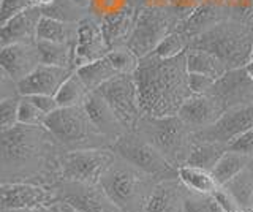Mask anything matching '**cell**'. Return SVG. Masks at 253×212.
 Instances as JSON below:
<instances>
[{
  "mask_svg": "<svg viewBox=\"0 0 253 212\" xmlns=\"http://www.w3.org/2000/svg\"><path fill=\"white\" fill-rule=\"evenodd\" d=\"M63 152L44 125L18 124L0 131V184L30 182L52 188L62 179Z\"/></svg>",
  "mask_w": 253,
  "mask_h": 212,
  "instance_id": "6da1fadb",
  "label": "cell"
},
{
  "mask_svg": "<svg viewBox=\"0 0 253 212\" xmlns=\"http://www.w3.org/2000/svg\"><path fill=\"white\" fill-rule=\"evenodd\" d=\"M188 75L185 54L174 59H158L150 54L141 59L134 80L139 89L142 114L177 116L184 101L192 95Z\"/></svg>",
  "mask_w": 253,
  "mask_h": 212,
  "instance_id": "7a4b0ae2",
  "label": "cell"
},
{
  "mask_svg": "<svg viewBox=\"0 0 253 212\" xmlns=\"http://www.w3.org/2000/svg\"><path fill=\"white\" fill-rule=\"evenodd\" d=\"M160 182L121 155H116L100 179L101 187L122 212H144Z\"/></svg>",
  "mask_w": 253,
  "mask_h": 212,
  "instance_id": "3957f363",
  "label": "cell"
},
{
  "mask_svg": "<svg viewBox=\"0 0 253 212\" xmlns=\"http://www.w3.org/2000/svg\"><path fill=\"white\" fill-rule=\"evenodd\" d=\"M190 48L215 54L228 70L244 68L253 56V32L247 24L226 19L192 38Z\"/></svg>",
  "mask_w": 253,
  "mask_h": 212,
  "instance_id": "277c9868",
  "label": "cell"
},
{
  "mask_svg": "<svg viewBox=\"0 0 253 212\" xmlns=\"http://www.w3.org/2000/svg\"><path fill=\"white\" fill-rule=\"evenodd\" d=\"M134 130L152 143L177 170L182 165H187L196 143V131L179 116H142Z\"/></svg>",
  "mask_w": 253,
  "mask_h": 212,
  "instance_id": "5b68a950",
  "label": "cell"
},
{
  "mask_svg": "<svg viewBox=\"0 0 253 212\" xmlns=\"http://www.w3.org/2000/svg\"><path fill=\"white\" fill-rule=\"evenodd\" d=\"M44 127L52 133L63 151L113 147V141L98 130L84 106L59 108L46 117Z\"/></svg>",
  "mask_w": 253,
  "mask_h": 212,
  "instance_id": "8992f818",
  "label": "cell"
},
{
  "mask_svg": "<svg viewBox=\"0 0 253 212\" xmlns=\"http://www.w3.org/2000/svg\"><path fill=\"white\" fill-rule=\"evenodd\" d=\"M179 18L168 6L163 8H138L136 24L128 40V48L139 59L150 56L163 38L177 30Z\"/></svg>",
  "mask_w": 253,
  "mask_h": 212,
  "instance_id": "52a82bcc",
  "label": "cell"
},
{
  "mask_svg": "<svg viewBox=\"0 0 253 212\" xmlns=\"http://www.w3.org/2000/svg\"><path fill=\"white\" fill-rule=\"evenodd\" d=\"M113 149L122 159L152 174L158 180L179 177L177 168L172 167L168 159L136 130H130L122 135L114 143Z\"/></svg>",
  "mask_w": 253,
  "mask_h": 212,
  "instance_id": "ba28073f",
  "label": "cell"
},
{
  "mask_svg": "<svg viewBox=\"0 0 253 212\" xmlns=\"http://www.w3.org/2000/svg\"><path fill=\"white\" fill-rule=\"evenodd\" d=\"M113 111L124 124L126 130L138 127L141 117L144 116L141 109L139 89L134 75H117L98 89Z\"/></svg>",
  "mask_w": 253,
  "mask_h": 212,
  "instance_id": "9c48e42d",
  "label": "cell"
},
{
  "mask_svg": "<svg viewBox=\"0 0 253 212\" xmlns=\"http://www.w3.org/2000/svg\"><path fill=\"white\" fill-rule=\"evenodd\" d=\"M113 147L81 149V151H65L60 160L62 179L79 180V182H100L103 172L116 159Z\"/></svg>",
  "mask_w": 253,
  "mask_h": 212,
  "instance_id": "30bf717a",
  "label": "cell"
},
{
  "mask_svg": "<svg viewBox=\"0 0 253 212\" xmlns=\"http://www.w3.org/2000/svg\"><path fill=\"white\" fill-rule=\"evenodd\" d=\"M51 190L55 195V200L70 204L79 212H122L100 182L60 180Z\"/></svg>",
  "mask_w": 253,
  "mask_h": 212,
  "instance_id": "8fae6325",
  "label": "cell"
},
{
  "mask_svg": "<svg viewBox=\"0 0 253 212\" xmlns=\"http://www.w3.org/2000/svg\"><path fill=\"white\" fill-rule=\"evenodd\" d=\"M250 128H253V103L226 109L225 114L213 125L196 131V136L200 139L217 141L229 147L233 141Z\"/></svg>",
  "mask_w": 253,
  "mask_h": 212,
  "instance_id": "7c38bea8",
  "label": "cell"
},
{
  "mask_svg": "<svg viewBox=\"0 0 253 212\" xmlns=\"http://www.w3.org/2000/svg\"><path fill=\"white\" fill-rule=\"evenodd\" d=\"M109 46L103 35L100 19L87 14L78 22V35L75 42V70L106 57Z\"/></svg>",
  "mask_w": 253,
  "mask_h": 212,
  "instance_id": "4fadbf2b",
  "label": "cell"
},
{
  "mask_svg": "<svg viewBox=\"0 0 253 212\" xmlns=\"http://www.w3.org/2000/svg\"><path fill=\"white\" fill-rule=\"evenodd\" d=\"M211 93L225 106V109L252 105L253 80L245 67L228 70L223 76L215 81Z\"/></svg>",
  "mask_w": 253,
  "mask_h": 212,
  "instance_id": "5bb4252c",
  "label": "cell"
},
{
  "mask_svg": "<svg viewBox=\"0 0 253 212\" xmlns=\"http://www.w3.org/2000/svg\"><path fill=\"white\" fill-rule=\"evenodd\" d=\"M225 111V106L212 93H192L180 106L177 116L193 131H201L215 124Z\"/></svg>",
  "mask_w": 253,
  "mask_h": 212,
  "instance_id": "9a60e30c",
  "label": "cell"
},
{
  "mask_svg": "<svg viewBox=\"0 0 253 212\" xmlns=\"http://www.w3.org/2000/svg\"><path fill=\"white\" fill-rule=\"evenodd\" d=\"M42 65L37 42L13 43L0 48V70L10 75L16 83L27 78Z\"/></svg>",
  "mask_w": 253,
  "mask_h": 212,
  "instance_id": "2e32d148",
  "label": "cell"
},
{
  "mask_svg": "<svg viewBox=\"0 0 253 212\" xmlns=\"http://www.w3.org/2000/svg\"><path fill=\"white\" fill-rule=\"evenodd\" d=\"M2 208H29L35 209L42 204H52L55 195L51 188L30 182L0 184Z\"/></svg>",
  "mask_w": 253,
  "mask_h": 212,
  "instance_id": "e0dca14e",
  "label": "cell"
},
{
  "mask_svg": "<svg viewBox=\"0 0 253 212\" xmlns=\"http://www.w3.org/2000/svg\"><path fill=\"white\" fill-rule=\"evenodd\" d=\"M75 70L42 64L27 78L18 83L21 95H55L60 85Z\"/></svg>",
  "mask_w": 253,
  "mask_h": 212,
  "instance_id": "ac0fdd59",
  "label": "cell"
},
{
  "mask_svg": "<svg viewBox=\"0 0 253 212\" xmlns=\"http://www.w3.org/2000/svg\"><path fill=\"white\" fill-rule=\"evenodd\" d=\"M226 19H229V11L225 2H221V0H203V3L179 26V30H182L192 42V38L204 34L206 30L212 29L213 26Z\"/></svg>",
  "mask_w": 253,
  "mask_h": 212,
  "instance_id": "d6986e66",
  "label": "cell"
},
{
  "mask_svg": "<svg viewBox=\"0 0 253 212\" xmlns=\"http://www.w3.org/2000/svg\"><path fill=\"white\" fill-rule=\"evenodd\" d=\"M42 16V10L37 6H30V8L13 16L10 21H6L0 29V48L13 43L37 42L38 22Z\"/></svg>",
  "mask_w": 253,
  "mask_h": 212,
  "instance_id": "ffe728a7",
  "label": "cell"
},
{
  "mask_svg": "<svg viewBox=\"0 0 253 212\" xmlns=\"http://www.w3.org/2000/svg\"><path fill=\"white\" fill-rule=\"evenodd\" d=\"M84 108L89 113L93 124L98 127V130L108 139L113 141V146L119 138L128 131L124 127V124L119 121V117L113 111V108L109 106V103L103 98V95L98 90L89 93V97H87L84 103Z\"/></svg>",
  "mask_w": 253,
  "mask_h": 212,
  "instance_id": "44dd1931",
  "label": "cell"
},
{
  "mask_svg": "<svg viewBox=\"0 0 253 212\" xmlns=\"http://www.w3.org/2000/svg\"><path fill=\"white\" fill-rule=\"evenodd\" d=\"M136 16H138V8L131 5L117 13L106 14V16H103L100 19L101 30L109 46V51L128 44L134 24H136Z\"/></svg>",
  "mask_w": 253,
  "mask_h": 212,
  "instance_id": "7402d4cb",
  "label": "cell"
},
{
  "mask_svg": "<svg viewBox=\"0 0 253 212\" xmlns=\"http://www.w3.org/2000/svg\"><path fill=\"white\" fill-rule=\"evenodd\" d=\"M187 195L188 188L179 177L165 179L157 185L144 212H187Z\"/></svg>",
  "mask_w": 253,
  "mask_h": 212,
  "instance_id": "603a6c76",
  "label": "cell"
},
{
  "mask_svg": "<svg viewBox=\"0 0 253 212\" xmlns=\"http://www.w3.org/2000/svg\"><path fill=\"white\" fill-rule=\"evenodd\" d=\"M185 59H187L188 73L206 75L212 78V80H218V78H221L228 72V68L223 62H221L215 54H212L209 51L190 48L185 52Z\"/></svg>",
  "mask_w": 253,
  "mask_h": 212,
  "instance_id": "cb8c5ba5",
  "label": "cell"
},
{
  "mask_svg": "<svg viewBox=\"0 0 253 212\" xmlns=\"http://www.w3.org/2000/svg\"><path fill=\"white\" fill-rule=\"evenodd\" d=\"M177 174H179L180 182L184 184L190 192L212 195L220 188L213 172L204 168H200V167L182 165L177 170Z\"/></svg>",
  "mask_w": 253,
  "mask_h": 212,
  "instance_id": "d4e9b609",
  "label": "cell"
},
{
  "mask_svg": "<svg viewBox=\"0 0 253 212\" xmlns=\"http://www.w3.org/2000/svg\"><path fill=\"white\" fill-rule=\"evenodd\" d=\"M78 35V22H63L49 16H42L38 22L37 40L55 43H75Z\"/></svg>",
  "mask_w": 253,
  "mask_h": 212,
  "instance_id": "484cf974",
  "label": "cell"
},
{
  "mask_svg": "<svg viewBox=\"0 0 253 212\" xmlns=\"http://www.w3.org/2000/svg\"><path fill=\"white\" fill-rule=\"evenodd\" d=\"M42 64L75 70V43H55L37 40Z\"/></svg>",
  "mask_w": 253,
  "mask_h": 212,
  "instance_id": "4316f807",
  "label": "cell"
},
{
  "mask_svg": "<svg viewBox=\"0 0 253 212\" xmlns=\"http://www.w3.org/2000/svg\"><path fill=\"white\" fill-rule=\"evenodd\" d=\"M250 160H252V157L233 151V149H228V151L220 157L215 168L212 170L218 185L223 187L229 180H233L237 174H241L245 168L250 167Z\"/></svg>",
  "mask_w": 253,
  "mask_h": 212,
  "instance_id": "83f0119b",
  "label": "cell"
},
{
  "mask_svg": "<svg viewBox=\"0 0 253 212\" xmlns=\"http://www.w3.org/2000/svg\"><path fill=\"white\" fill-rule=\"evenodd\" d=\"M228 151V146L217 143V141L209 139H200L196 136V143L193 146V151L190 154V159L187 165H193V167H200L208 171H212L215 168L220 157Z\"/></svg>",
  "mask_w": 253,
  "mask_h": 212,
  "instance_id": "f1b7e54d",
  "label": "cell"
},
{
  "mask_svg": "<svg viewBox=\"0 0 253 212\" xmlns=\"http://www.w3.org/2000/svg\"><path fill=\"white\" fill-rule=\"evenodd\" d=\"M75 72L81 76V80L84 81V84L87 85V89L90 92L98 90L103 84L119 75L117 70L111 64L108 57H103L100 60L92 62V64L79 67Z\"/></svg>",
  "mask_w": 253,
  "mask_h": 212,
  "instance_id": "f546056e",
  "label": "cell"
},
{
  "mask_svg": "<svg viewBox=\"0 0 253 212\" xmlns=\"http://www.w3.org/2000/svg\"><path fill=\"white\" fill-rule=\"evenodd\" d=\"M90 90L81 80L76 72L71 73L65 83L60 85V89L55 93V100L60 108H70V106H84Z\"/></svg>",
  "mask_w": 253,
  "mask_h": 212,
  "instance_id": "4dcf8cb0",
  "label": "cell"
},
{
  "mask_svg": "<svg viewBox=\"0 0 253 212\" xmlns=\"http://www.w3.org/2000/svg\"><path fill=\"white\" fill-rule=\"evenodd\" d=\"M223 187L236 196L244 211H253V167H247Z\"/></svg>",
  "mask_w": 253,
  "mask_h": 212,
  "instance_id": "1f68e13d",
  "label": "cell"
},
{
  "mask_svg": "<svg viewBox=\"0 0 253 212\" xmlns=\"http://www.w3.org/2000/svg\"><path fill=\"white\" fill-rule=\"evenodd\" d=\"M188 48H190V38L182 30L177 29L171 32L166 38H163L162 43L152 52V56L158 59H174L185 54Z\"/></svg>",
  "mask_w": 253,
  "mask_h": 212,
  "instance_id": "d6a6232c",
  "label": "cell"
},
{
  "mask_svg": "<svg viewBox=\"0 0 253 212\" xmlns=\"http://www.w3.org/2000/svg\"><path fill=\"white\" fill-rule=\"evenodd\" d=\"M42 13L43 16H49L63 22H79L87 14H90L87 10L78 6L73 0H55L54 5L46 10H42Z\"/></svg>",
  "mask_w": 253,
  "mask_h": 212,
  "instance_id": "836d02e7",
  "label": "cell"
},
{
  "mask_svg": "<svg viewBox=\"0 0 253 212\" xmlns=\"http://www.w3.org/2000/svg\"><path fill=\"white\" fill-rule=\"evenodd\" d=\"M111 64L114 65L119 75H134L138 72L141 59L134 54L128 46H121V48L111 49L108 56Z\"/></svg>",
  "mask_w": 253,
  "mask_h": 212,
  "instance_id": "e575fe53",
  "label": "cell"
},
{
  "mask_svg": "<svg viewBox=\"0 0 253 212\" xmlns=\"http://www.w3.org/2000/svg\"><path fill=\"white\" fill-rule=\"evenodd\" d=\"M185 211L187 212H226L220 206L217 198L208 193H196L190 192L187 195V203H185Z\"/></svg>",
  "mask_w": 253,
  "mask_h": 212,
  "instance_id": "d590c367",
  "label": "cell"
},
{
  "mask_svg": "<svg viewBox=\"0 0 253 212\" xmlns=\"http://www.w3.org/2000/svg\"><path fill=\"white\" fill-rule=\"evenodd\" d=\"M19 101L21 97L0 100V131L10 130L19 124Z\"/></svg>",
  "mask_w": 253,
  "mask_h": 212,
  "instance_id": "8d00e7d4",
  "label": "cell"
},
{
  "mask_svg": "<svg viewBox=\"0 0 253 212\" xmlns=\"http://www.w3.org/2000/svg\"><path fill=\"white\" fill-rule=\"evenodd\" d=\"M46 114L40 109L30 97L21 95L19 101V124L24 125H44Z\"/></svg>",
  "mask_w": 253,
  "mask_h": 212,
  "instance_id": "74e56055",
  "label": "cell"
},
{
  "mask_svg": "<svg viewBox=\"0 0 253 212\" xmlns=\"http://www.w3.org/2000/svg\"><path fill=\"white\" fill-rule=\"evenodd\" d=\"M225 5L229 11V19L253 26V0H225Z\"/></svg>",
  "mask_w": 253,
  "mask_h": 212,
  "instance_id": "f35d334b",
  "label": "cell"
},
{
  "mask_svg": "<svg viewBox=\"0 0 253 212\" xmlns=\"http://www.w3.org/2000/svg\"><path fill=\"white\" fill-rule=\"evenodd\" d=\"M131 5H134L133 0H92L89 13L97 19H101L106 14L117 13Z\"/></svg>",
  "mask_w": 253,
  "mask_h": 212,
  "instance_id": "ab89813d",
  "label": "cell"
},
{
  "mask_svg": "<svg viewBox=\"0 0 253 212\" xmlns=\"http://www.w3.org/2000/svg\"><path fill=\"white\" fill-rule=\"evenodd\" d=\"M30 6H34V0H2L0 2V26Z\"/></svg>",
  "mask_w": 253,
  "mask_h": 212,
  "instance_id": "60d3db41",
  "label": "cell"
},
{
  "mask_svg": "<svg viewBox=\"0 0 253 212\" xmlns=\"http://www.w3.org/2000/svg\"><path fill=\"white\" fill-rule=\"evenodd\" d=\"M201 3L203 0H171L168 8L176 14L182 24Z\"/></svg>",
  "mask_w": 253,
  "mask_h": 212,
  "instance_id": "b9f144b4",
  "label": "cell"
},
{
  "mask_svg": "<svg viewBox=\"0 0 253 212\" xmlns=\"http://www.w3.org/2000/svg\"><path fill=\"white\" fill-rule=\"evenodd\" d=\"M215 81L217 80H212V78L206 76V75H198V73L188 75L190 90H192V93H196V95H201V93H211Z\"/></svg>",
  "mask_w": 253,
  "mask_h": 212,
  "instance_id": "7bdbcfd3",
  "label": "cell"
},
{
  "mask_svg": "<svg viewBox=\"0 0 253 212\" xmlns=\"http://www.w3.org/2000/svg\"><path fill=\"white\" fill-rule=\"evenodd\" d=\"M213 196H215L217 201L220 203V206L223 208L226 212H241V211H244L241 208L239 201L236 200V196L229 192L226 187H220L218 190L213 193Z\"/></svg>",
  "mask_w": 253,
  "mask_h": 212,
  "instance_id": "ee69618b",
  "label": "cell"
},
{
  "mask_svg": "<svg viewBox=\"0 0 253 212\" xmlns=\"http://www.w3.org/2000/svg\"><path fill=\"white\" fill-rule=\"evenodd\" d=\"M13 97H21L19 85L10 75L5 73L3 70H0V100Z\"/></svg>",
  "mask_w": 253,
  "mask_h": 212,
  "instance_id": "f6af8a7d",
  "label": "cell"
},
{
  "mask_svg": "<svg viewBox=\"0 0 253 212\" xmlns=\"http://www.w3.org/2000/svg\"><path fill=\"white\" fill-rule=\"evenodd\" d=\"M228 149H233V151H237L241 154L252 157L253 155V128L242 133L239 138L229 144Z\"/></svg>",
  "mask_w": 253,
  "mask_h": 212,
  "instance_id": "bcb514c9",
  "label": "cell"
},
{
  "mask_svg": "<svg viewBox=\"0 0 253 212\" xmlns=\"http://www.w3.org/2000/svg\"><path fill=\"white\" fill-rule=\"evenodd\" d=\"M30 100L34 101L46 116L52 114L54 111H57L60 108L57 100H55V95H30Z\"/></svg>",
  "mask_w": 253,
  "mask_h": 212,
  "instance_id": "7dc6e473",
  "label": "cell"
},
{
  "mask_svg": "<svg viewBox=\"0 0 253 212\" xmlns=\"http://www.w3.org/2000/svg\"><path fill=\"white\" fill-rule=\"evenodd\" d=\"M171 0H133L136 8H163L168 6Z\"/></svg>",
  "mask_w": 253,
  "mask_h": 212,
  "instance_id": "c3c4849f",
  "label": "cell"
},
{
  "mask_svg": "<svg viewBox=\"0 0 253 212\" xmlns=\"http://www.w3.org/2000/svg\"><path fill=\"white\" fill-rule=\"evenodd\" d=\"M32 212H60V209H59V201H55L52 204H42V206L32 209Z\"/></svg>",
  "mask_w": 253,
  "mask_h": 212,
  "instance_id": "681fc988",
  "label": "cell"
},
{
  "mask_svg": "<svg viewBox=\"0 0 253 212\" xmlns=\"http://www.w3.org/2000/svg\"><path fill=\"white\" fill-rule=\"evenodd\" d=\"M55 0H34V6H37V8L40 10H46L49 8L51 5H54Z\"/></svg>",
  "mask_w": 253,
  "mask_h": 212,
  "instance_id": "f907efd6",
  "label": "cell"
},
{
  "mask_svg": "<svg viewBox=\"0 0 253 212\" xmlns=\"http://www.w3.org/2000/svg\"><path fill=\"white\" fill-rule=\"evenodd\" d=\"M59 209H60V212H79L78 209L71 208L70 204H67V203H62V201H59Z\"/></svg>",
  "mask_w": 253,
  "mask_h": 212,
  "instance_id": "816d5d0a",
  "label": "cell"
},
{
  "mask_svg": "<svg viewBox=\"0 0 253 212\" xmlns=\"http://www.w3.org/2000/svg\"><path fill=\"white\" fill-rule=\"evenodd\" d=\"M73 2H75L78 6H81V8H84V10L89 11V8H90V3H92V0H73Z\"/></svg>",
  "mask_w": 253,
  "mask_h": 212,
  "instance_id": "f5cc1de1",
  "label": "cell"
},
{
  "mask_svg": "<svg viewBox=\"0 0 253 212\" xmlns=\"http://www.w3.org/2000/svg\"><path fill=\"white\" fill-rule=\"evenodd\" d=\"M2 212H32L29 208H2Z\"/></svg>",
  "mask_w": 253,
  "mask_h": 212,
  "instance_id": "db71d44e",
  "label": "cell"
},
{
  "mask_svg": "<svg viewBox=\"0 0 253 212\" xmlns=\"http://www.w3.org/2000/svg\"><path fill=\"white\" fill-rule=\"evenodd\" d=\"M245 70L249 72V75L252 76V80H253V56H252V59H250V62L247 65H245Z\"/></svg>",
  "mask_w": 253,
  "mask_h": 212,
  "instance_id": "11a10c76",
  "label": "cell"
},
{
  "mask_svg": "<svg viewBox=\"0 0 253 212\" xmlns=\"http://www.w3.org/2000/svg\"><path fill=\"white\" fill-rule=\"evenodd\" d=\"M250 167H253V155H252V160H250Z\"/></svg>",
  "mask_w": 253,
  "mask_h": 212,
  "instance_id": "9f6ffc18",
  "label": "cell"
},
{
  "mask_svg": "<svg viewBox=\"0 0 253 212\" xmlns=\"http://www.w3.org/2000/svg\"><path fill=\"white\" fill-rule=\"evenodd\" d=\"M241 212H247V211H241Z\"/></svg>",
  "mask_w": 253,
  "mask_h": 212,
  "instance_id": "6f0895ef",
  "label": "cell"
},
{
  "mask_svg": "<svg viewBox=\"0 0 253 212\" xmlns=\"http://www.w3.org/2000/svg\"><path fill=\"white\" fill-rule=\"evenodd\" d=\"M252 32H253V26H252Z\"/></svg>",
  "mask_w": 253,
  "mask_h": 212,
  "instance_id": "680465c9",
  "label": "cell"
},
{
  "mask_svg": "<svg viewBox=\"0 0 253 212\" xmlns=\"http://www.w3.org/2000/svg\"><path fill=\"white\" fill-rule=\"evenodd\" d=\"M250 212H253V211H250Z\"/></svg>",
  "mask_w": 253,
  "mask_h": 212,
  "instance_id": "91938a15",
  "label": "cell"
}]
</instances>
